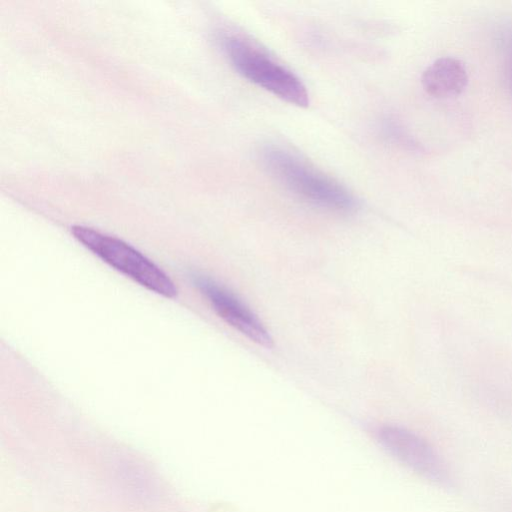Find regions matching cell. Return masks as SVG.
Returning a JSON list of instances; mask_svg holds the SVG:
<instances>
[{
    "instance_id": "6da1fadb",
    "label": "cell",
    "mask_w": 512,
    "mask_h": 512,
    "mask_svg": "<svg viewBox=\"0 0 512 512\" xmlns=\"http://www.w3.org/2000/svg\"><path fill=\"white\" fill-rule=\"evenodd\" d=\"M260 159L268 173L300 199L337 213L357 209L358 202L349 190L292 151L266 145L260 151Z\"/></svg>"
},
{
    "instance_id": "7a4b0ae2",
    "label": "cell",
    "mask_w": 512,
    "mask_h": 512,
    "mask_svg": "<svg viewBox=\"0 0 512 512\" xmlns=\"http://www.w3.org/2000/svg\"><path fill=\"white\" fill-rule=\"evenodd\" d=\"M219 46L233 68L245 79L298 107L309 105L301 79L250 37L231 29L217 33Z\"/></svg>"
},
{
    "instance_id": "3957f363",
    "label": "cell",
    "mask_w": 512,
    "mask_h": 512,
    "mask_svg": "<svg viewBox=\"0 0 512 512\" xmlns=\"http://www.w3.org/2000/svg\"><path fill=\"white\" fill-rule=\"evenodd\" d=\"M71 232L94 255L139 285L166 298L176 297L169 276L129 244L89 227L73 226Z\"/></svg>"
},
{
    "instance_id": "277c9868",
    "label": "cell",
    "mask_w": 512,
    "mask_h": 512,
    "mask_svg": "<svg viewBox=\"0 0 512 512\" xmlns=\"http://www.w3.org/2000/svg\"><path fill=\"white\" fill-rule=\"evenodd\" d=\"M380 444L399 462L424 478L449 486L451 477L435 449L415 432L397 425H384L377 431Z\"/></svg>"
},
{
    "instance_id": "5b68a950",
    "label": "cell",
    "mask_w": 512,
    "mask_h": 512,
    "mask_svg": "<svg viewBox=\"0 0 512 512\" xmlns=\"http://www.w3.org/2000/svg\"><path fill=\"white\" fill-rule=\"evenodd\" d=\"M195 284L208 299L215 312L249 340L265 348L273 339L261 320L232 292L206 277H196Z\"/></svg>"
},
{
    "instance_id": "8992f818",
    "label": "cell",
    "mask_w": 512,
    "mask_h": 512,
    "mask_svg": "<svg viewBox=\"0 0 512 512\" xmlns=\"http://www.w3.org/2000/svg\"><path fill=\"white\" fill-rule=\"evenodd\" d=\"M424 90L437 98L459 95L467 86L468 73L464 63L453 57H441L423 72Z\"/></svg>"
},
{
    "instance_id": "52a82bcc",
    "label": "cell",
    "mask_w": 512,
    "mask_h": 512,
    "mask_svg": "<svg viewBox=\"0 0 512 512\" xmlns=\"http://www.w3.org/2000/svg\"><path fill=\"white\" fill-rule=\"evenodd\" d=\"M381 131L385 138L393 142L401 144H407L409 142L402 128L392 119H385L382 122Z\"/></svg>"
},
{
    "instance_id": "ba28073f",
    "label": "cell",
    "mask_w": 512,
    "mask_h": 512,
    "mask_svg": "<svg viewBox=\"0 0 512 512\" xmlns=\"http://www.w3.org/2000/svg\"><path fill=\"white\" fill-rule=\"evenodd\" d=\"M507 78L510 86L512 87V59L509 62L508 68H507Z\"/></svg>"
}]
</instances>
